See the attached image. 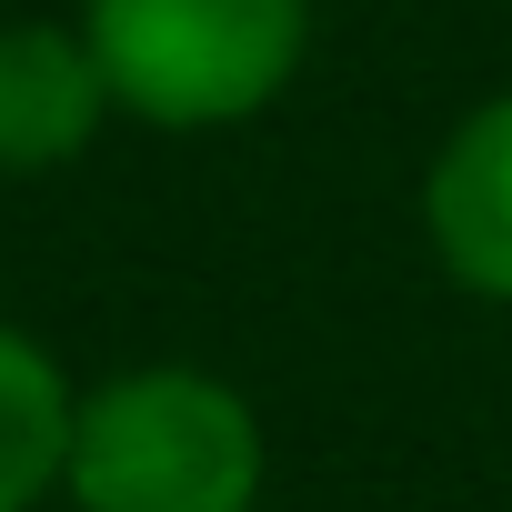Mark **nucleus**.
<instances>
[{
	"label": "nucleus",
	"mask_w": 512,
	"mask_h": 512,
	"mask_svg": "<svg viewBox=\"0 0 512 512\" xmlns=\"http://www.w3.org/2000/svg\"><path fill=\"white\" fill-rule=\"evenodd\" d=\"M272 472L262 412L201 362L101 372L71 412V512H251Z\"/></svg>",
	"instance_id": "f257e3e1"
},
{
	"label": "nucleus",
	"mask_w": 512,
	"mask_h": 512,
	"mask_svg": "<svg viewBox=\"0 0 512 512\" xmlns=\"http://www.w3.org/2000/svg\"><path fill=\"white\" fill-rule=\"evenodd\" d=\"M71 21L141 131L262 121L312 61V0H81Z\"/></svg>",
	"instance_id": "f03ea898"
},
{
	"label": "nucleus",
	"mask_w": 512,
	"mask_h": 512,
	"mask_svg": "<svg viewBox=\"0 0 512 512\" xmlns=\"http://www.w3.org/2000/svg\"><path fill=\"white\" fill-rule=\"evenodd\" d=\"M422 241L452 292L512 312V91L472 101L422 161Z\"/></svg>",
	"instance_id": "7ed1b4c3"
},
{
	"label": "nucleus",
	"mask_w": 512,
	"mask_h": 512,
	"mask_svg": "<svg viewBox=\"0 0 512 512\" xmlns=\"http://www.w3.org/2000/svg\"><path fill=\"white\" fill-rule=\"evenodd\" d=\"M111 121V81L81 21H0V181L71 171Z\"/></svg>",
	"instance_id": "20e7f679"
},
{
	"label": "nucleus",
	"mask_w": 512,
	"mask_h": 512,
	"mask_svg": "<svg viewBox=\"0 0 512 512\" xmlns=\"http://www.w3.org/2000/svg\"><path fill=\"white\" fill-rule=\"evenodd\" d=\"M71 412H81V382L51 362V342L0 322V512H41L61 492Z\"/></svg>",
	"instance_id": "39448f33"
}]
</instances>
